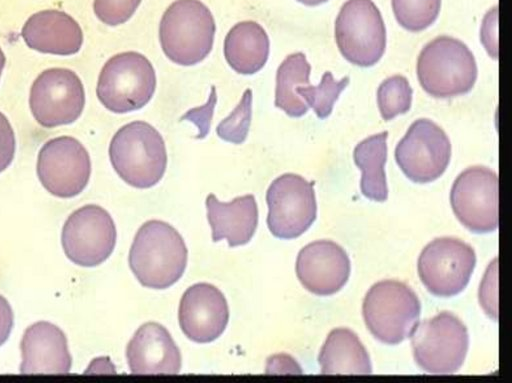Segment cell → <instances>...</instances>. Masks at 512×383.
I'll list each match as a JSON object with an SVG mask.
<instances>
[{
  "label": "cell",
  "mask_w": 512,
  "mask_h": 383,
  "mask_svg": "<svg viewBox=\"0 0 512 383\" xmlns=\"http://www.w3.org/2000/svg\"><path fill=\"white\" fill-rule=\"evenodd\" d=\"M188 251L170 224L149 220L137 231L129 251V266L144 287L166 289L183 275Z\"/></svg>",
  "instance_id": "cell-1"
},
{
  "label": "cell",
  "mask_w": 512,
  "mask_h": 383,
  "mask_svg": "<svg viewBox=\"0 0 512 383\" xmlns=\"http://www.w3.org/2000/svg\"><path fill=\"white\" fill-rule=\"evenodd\" d=\"M109 158L118 176L140 189L156 185L167 166L162 135L151 124L140 120L117 130L110 141Z\"/></svg>",
  "instance_id": "cell-2"
},
{
  "label": "cell",
  "mask_w": 512,
  "mask_h": 383,
  "mask_svg": "<svg viewBox=\"0 0 512 383\" xmlns=\"http://www.w3.org/2000/svg\"><path fill=\"white\" fill-rule=\"evenodd\" d=\"M216 24L200 0H176L159 24V41L165 56L175 64L193 66L203 61L214 44Z\"/></svg>",
  "instance_id": "cell-3"
},
{
  "label": "cell",
  "mask_w": 512,
  "mask_h": 383,
  "mask_svg": "<svg viewBox=\"0 0 512 383\" xmlns=\"http://www.w3.org/2000/svg\"><path fill=\"white\" fill-rule=\"evenodd\" d=\"M478 75L474 55L467 45L451 36L427 43L417 60L420 85L435 98H451L471 91Z\"/></svg>",
  "instance_id": "cell-4"
},
{
  "label": "cell",
  "mask_w": 512,
  "mask_h": 383,
  "mask_svg": "<svg viewBox=\"0 0 512 383\" xmlns=\"http://www.w3.org/2000/svg\"><path fill=\"white\" fill-rule=\"evenodd\" d=\"M421 302L406 283L382 280L366 293L362 315L370 333L380 342L396 345L405 340L419 322Z\"/></svg>",
  "instance_id": "cell-5"
},
{
  "label": "cell",
  "mask_w": 512,
  "mask_h": 383,
  "mask_svg": "<svg viewBox=\"0 0 512 383\" xmlns=\"http://www.w3.org/2000/svg\"><path fill=\"white\" fill-rule=\"evenodd\" d=\"M156 89V73L146 56L136 51L118 53L102 67L96 94L109 111L124 114L143 108Z\"/></svg>",
  "instance_id": "cell-6"
},
{
  "label": "cell",
  "mask_w": 512,
  "mask_h": 383,
  "mask_svg": "<svg viewBox=\"0 0 512 383\" xmlns=\"http://www.w3.org/2000/svg\"><path fill=\"white\" fill-rule=\"evenodd\" d=\"M410 337L415 362L432 374L457 372L469 348L467 327L448 311L417 323Z\"/></svg>",
  "instance_id": "cell-7"
},
{
  "label": "cell",
  "mask_w": 512,
  "mask_h": 383,
  "mask_svg": "<svg viewBox=\"0 0 512 383\" xmlns=\"http://www.w3.org/2000/svg\"><path fill=\"white\" fill-rule=\"evenodd\" d=\"M335 41L350 63L360 67L376 64L386 48L382 15L372 0H348L335 21Z\"/></svg>",
  "instance_id": "cell-8"
},
{
  "label": "cell",
  "mask_w": 512,
  "mask_h": 383,
  "mask_svg": "<svg viewBox=\"0 0 512 383\" xmlns=\"http://www.w3.org/2000/svg\"><path fill=\"white\" fill-rule=\"evenodd\" d=\"M476 265L468 243L451 236L438 237L421 251L417 270L427 290L438 297H452L467 286Z\"/></svg>",
  "instance_id": "cell-9"
},
{
  "label": "cell",
  "mask_w": 512,
  "mask_h": 383,
  "mask_svg": "<svg viewBox=\"0 0 512 383\" xmlns=\"http://www.w3.org/2000/svg\"><path fill=\"white\" fill-rule=\"evenodd\" d=\"M267 226L280 239H293L307 231L317 216L313 184L294 173H285L266 192Z\"/></svg>",
  "instance_id": "cell-10"
},
{
  "label": "cell",
  "mask_w": 512,
  "mask_h": 383,
  "mask_svg": "<svg viewBox=\"0 0 512 383\" xmlns=\"http://www.w3.org/2000/svg\"><path fill=\"white\" fill-rule=\"evenodd\" d=\"M499 180L490 168L472 166L455 179L450 204L457 219L473 233H489L499 224Z\"/></svg>",
  "instance_id": "cell-11"
},
{
  "label": "cell",
  "mask_w": 512,
  "mask_h": 383,
  "mask_svg": "<svg viewBox=\"0 0 512 383\" xmlns=\"http://www.w3.org/2000/svg\"><path fill=\"white\" fill-rule=\"evenodd\" d=\"M85 91L79 76L67 68H50L34 80L29 106L35 120L45 128L68 125L82 114Z\"/></svg>",
  "instance_id": "cell-12"
},
{
  "label": "cell",
  "mask_w": 512,
  "mask_h": 383,
  "mask_svg": "<svg viewBox=\"0 0 512 383\" xmlns=\"http://www.w3.org/2000/svg\"><path fill=\"white\" fill-rule=\"evenodd\" d=\"M451 143L442 128L429 119H418L408 128L395 148V160L413 182L438 179L448 167Z\"/></svg>",
  "instance_id": "cell-13"
},
{
  "label": "cell",
  "mask_w": 512,
  "mask_h": 383,
  "mask_svg": "<svg viewBox=\"0 0 512 383\" xmlns=\"http://www.w3.org/2000/svg\"><path fill=\"white\" fill-rule=\"evenodd\" d=\"M116 236L110 214L99 205L88 204L68 217L62 229L61 242L65 255L73 263L94 267L111 255Z\"/></svg>",
  "instance_id": "cell-14"
},
{
  "label": "cell",
  "mask_w": 512,
  "mask_h": 383,
  "mask_svg": "<svg viewBox=\"0 0 512 383\" xmlns=\"http://www.w3.org/2000/svg\"><path fill=\"white\" fill-rule=\"evenodd\" d=\"M36 170L41 184L50 194L71 198L80 194L88 184L90 156L76 138L56 137L40 149Z\"/></svg>",
  "instance_id": "cell-15"
},
{
  "label": "cell",
  "mask_w": 512,
  "mask_h": 383,
  "mask_svg": "<svg viewBox=\"0 0 512 383\" xmlns=\"http://www.w3.org/2000/svg\"><path fill=\"white\" fill-rule=\"evenodd\" d=\"M178 320L182 332L196 343L216 340L225 330L229 309L225 296L214 285L197 283L182 295Z\"/></svg>",
  "instance_id": "cell-16"
},
{
  "label": "cell",
  "mask_w": 512,
  "mask_h": 383,
  "mask_svg": "<svg viewBox=\"0 0 512 383\" xmlns=\"http://www.w3.org/2000/svg\"><path fill=\"white\" fill-rule=\"evenodd\" d=\"M295 269L305 289L319 296H328L346 284L351 264L339 244L331 240H317L299 251Z\"/></svg>",
  "instance_id": "cell-17"
},
{
  "label": "cell",
  "mask_w": 512,
  "mask_h": 383,
  "mask_svg": "<svg viewBox=\"0 0 512 383\" xmlns=\"http://www.w3.org/2000/svg\"><path fill=\"white\" fill-rule=\"evenodd\" d=\"M22 374H67L72 358L67 338L56 325L39 321L30 325L20 343Z\"/></svg>",
  "instance_id": "cell-18"
},
{
  "label": "cell",
  "mask_w": 512,
  "mask_h": 383,
  "mask_svg": "<svg viewBox=\"0 0 512 383\" xmlns=\"http://www.w3.org/2000/svg\"><path fill=\"white\" fill-rule=\"evenodd\" d=\"M133 374H177L181 369L180 350L168 330L156 322L141 325L126 348Z\"/></svg>",
  "instance_id": "cell-19"
},
{
  "label": "cell",
  "mask_w": 512,
  "mask_h": 383,
  "mask_svg": "<svg viewBox=\"0 0 512 383\" xmlns=\"http://www.w3.org/2000/svg\"><path fill=\"white\" fill-rule=\"evenodd\" d=\"M26 45L38 52L69 56L83 44V32L78 22L60 10H43L31 15L22 27Z\"/></svg>",
  "instance_id": "cell-20"
},
{
  "label": "cell",
  "mask_w": 512,
  "mask_h": 383,
  "mask_svg": "<svg viewBox=\"0 0 512 383\" xmlns=\"http://www.w3.org/2000/svg\"><path fill=\"white\" fill-rule=\"evenodd\" d=\"M207 219L214 242L226 239L231 247L244 245L253 237L258 225V207L252 194L231 202H220L214 194L206 198Z\"/></svg>",
  "instance_id": "cell-21"
},
{
  "label": "cell",
  "mask_w": 512,
  "mask_h": 383,
  "mask_svg": "<svg viewBox=\"0 0 512 383\" xmlns=\"http://www.w3.org/2000/svg\"><path fill=\"white\" fill-rule=\"evenodd\" d=\"M223 52L228 65L235 72L252 75L260 71L268 60L269 37L259 23L241 21L226 34Z\"/></svg>",
  "instance_id": "cell-22"
},
{
  "label": "cell",
  "mask_w": 512,
  "mask_h": 383,
  "mask_svg": "<svg viewBox=\"0 0 512 383\" xmlns=\"http://www.w3.org/2000/svg\"><path fill=\"white\" fill-rule=\"evenodd\" d=\"M322 374H371L370 356L355 332L335 328L318 356Z\"/></svg>",
  "instance_id": "cell-23"
},
{
  "label": "cell",
  "mask_w": 512,
  "mask_h": 383,
  "mask_svg": "<svg viewBox=\"0 0 512 383\" xmlns=\"http://www.w3.org/2000/svg\"><path fill=\"white\" fill-rule=\"evenodd\" d=\"M388 132L372 135L354 148V162L362 171L360 189L373 201L384 202L388 198V187L384 166L387 160Z\"/></svg>",
  "instance_id": "cell-24"
},
{
  "label": "cell",
  "mask_w": 512,
  "mask_h": 383,
  "mask_svg": "<svg viewBox=\"0 0 512 383\" xmlns=\"http://www.w3.org/2000/svg\"><path fill=\"white\" fill-rule=\"evenodd\" d=\"M310 72L311 66L302 52L288 55L277 69L274 104L290 117H301L308 111V105L295 90L309 85Z\"/></svg>",
  "instance_id": "cell-25"
},
{
  "label": "cell",
  "mask_w": 512,
  "mask_h": 383,
  "mask_svg": "<svg viewBox=\"0 0 512 383\" xmlns=\"http://www.w3.org/2000/svg\"><path fill=\"white\" fill-rule=\"evenodd\" d=\"M348 84V76L336 81L332 73L327 71L319 85L298 86L295 91L315 111L318 118L324 119L331 114L334 103Z\"/></svg>",
  "instance_id": "cell-26"
},
{
  "label": "cell",
  "mask_w": 512,
  "mask_h": 383,
  "mask_svg": "<svg viewBox=\"0 0 512 383\" xmlns=\"http://www.w3.org/2000/svg\"><path fill=\"white\" fill-rule=\"evenodd\" d=\"M413 90L406 77L393 75L384 80L377 90V104L386 121L409 111Z\"/></svg>",
  "instance_id": "cell-27"
},
{
  "label": "cell",
  "mask_w": 512,
  "mask_h": 383,
  "mask_svg": "<svg viewBox=\"0 0 512 383\" xmlns=\"http://www.w3.org/2000/svg\"><path fill=\"white\" fill-rule=\"evenodd\" d=\"M397 22L406 30L420 32L437 19L441 0H392Z\"/></svg>",
  "instance_id": "cell-28"
},
{
  "label": "cell",
  "mask_w": 512,
  "mask_h": 383,
  "mask_svg": "<svg viewBox=\"0 0 512 383\" xmlns=\"http://www.w3.org/2000/svg\"><path fill=\"white\" fill-rule=\"evenodd\" d=\"M252 117V90L246 89L232 112L216 127L219 138L233 144L243 143L249 132Z\"/></svg>",
  "instance_id": "cell-29"
},
{
  "label": "cell",
  "mask_w": 512,
  "mask_h": 383,
  "mask_svg": "<svg viewBox=\"0 0 512 383\" xmlns=\"http://www.w3.org/2000/svg\"><path fill=\"white\" fill-rule=\"evenodd\" d=\"M142 0H94L93 10L106 25L117 26L127 22Z\"/></svg>",
  "instance_id": "cell-30"
},
{
  "label": "cell",
  "mask_w": 512,
  "mask_h": 383,
  "mask_svg": "<svg viewBox=\"0 0 512 383\" xmlns=\"http://www.w3.org/2000/svg\"><path fill=\"white\" fill-rule=\"evenodd\" d=\"M497 259L487 269L482 284L479 288V301L485 312L495 321L498 319V280Z\"/></svg>",
  "instance_id": "cell-31"
},
{
  "label": "cell",
  "mask_w": 512,
  "mask_h": 383,
  "mask_svg": "<svg viewBox=\"0 0 512 383\" xmlns=\"http://www.w3.org/2000/svg\"><path fill=\"white\" fill-rule=\"evenodd\" d=\"M217 102L216 88L211 87L209 98L207 102L200 106L188 110L182 117L181 120H189L193 122L199 130L196 138H205L210 131L211 119L213 117L214 108Z\"/></svg>",
  "instance_id": "cell-32"
},
{
  "label": "cell",
  "mask_w": 512,
  "mask_h": 383,
  "mask_svg": "<svg viewBox=\"0 0 512 383\" xmlns=\"http://www.w3.org/2000/svg\"><path fill=\"white\" fill-rule=\"evenodd\" d=\"M16 148L15 134L7 117L0 112V173L11 164Z\"/></svg>",
  "instance_id": "cell-33"
},
{
  "label": "cell",
  "mask_w": 512,
  "mask_h": 383,
  "mask_svg": "<svg viewBox=\"0 0 512 383\" xmlns=\"http://www.w3.org/2000/svg\"><path fill=\"white\" fill-rule=\"evenodd\" d=\"M498 9L494 7L483 20L481 41L486 51L493 58H498Z\"/></svg>",
  "instance_id": "cell-34"
},
{
  "label": "cell",
  "mask_w": 512,
  "mask_h": 383,
  "mask_svg": "<svg viewBox=\"0 0 512 383\" xmlns=\"http://www.w3.org/2000/svg\"><path fill=\"white\" fill-rule=\"evenodd\" d=\"M13 311L8 301L0 295V346L8 339L13 327Z\"/></svg>",
  "instance_id": "cell-35"
},
{
  "label": "cell",
  "mask_w": 512,
  "mask_h": 383,
  "mask_svg": "<svg viewBox=\"0 0 512 383\" xmlns=\"http://www.w3.org/2000/svg\"><path fill=\"white\" fill-rule=\"evenodd\" d=\"M298 2L306 6H317L327 2L328 0H297Z\"/></svg>",
  "instance_id": "cell-36"
},
{
  "label": "cell",
  "mask_w": 512,
  "mask_h": 383,
  "mask_svg": "<svg viewBox=\"0 0 512 383\" xmlns=\"http://www.w3.org/2000/svg\"><path fill=\"white\" fill-rule=\"evenodd\" d=\"M5 62H6V58H5V55L2 51V49L0 48V77H1V74H2V71H3V68L5 66Z\"/></svg>",
  "instance_id": "cell-37"
}]
</instances>
